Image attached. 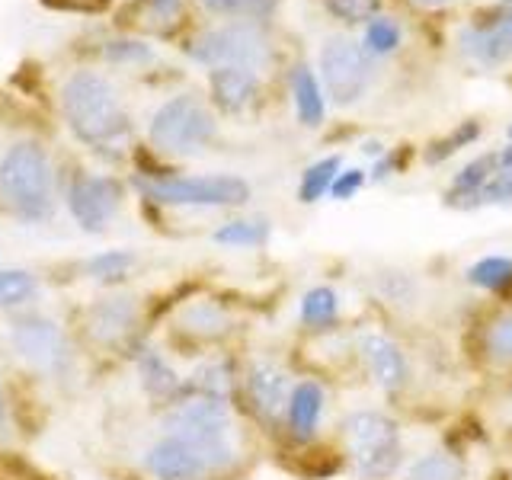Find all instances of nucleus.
Returning <instances> with one entry per match:
<instances>
[{"instance_id": "1", "label": "nucleus", "mask_w": 512, "mask_h": 480, "mask_svg": "<svg viewBox=\"0 0 512 480\" xmlns=\"http://www.w3.org/2000/svg\"><path fill=\"white\" fill-rule=\"evenodd\" d=\"M61 116L80 144L93 151H119L132 138V119L119 90L96 71H74L61 84Z\"/></svg>"}, {"instance_id": "2", "label": "nucleus", "mask_w": 512, "mask_h": 480, "mask_svg": "<svg viewBox=\"0 0 512 480\" xmlns=\"http://www.w3.org/2000/svg\"><path fill=\"white\" fill-rule=\"evenodd\" d=\"M0 199L10 212L42 224L55 215V167L39 141H16L0 157Z\"/></svg>"}, {"instance_id": "3", "label": "nucleus", "mask_w": 512, "mask_h": 480, "mask_svg": "<svg viewBox=\"0 0 512 480\" xmlns=\"http://www.w3.org/2000/svg\"><path fill=\"white\" fill-rule=\"evenodd\" d=\"M215 116L196 93L170 96L167 103L154 109L148 122V138L160 154L173 157H192L202 154L215 141Z\"/></svg>"}, {"instance_id": "4", "label": "nucleus", "mask_w": 512, "mask_h": 480, "mask_svg": "<svg viewBox=\"0 0 512 480\" xmlns=\"http://www.w3.org/2000/svg\"><path fill=\"white\" fill-rule=\"evenodd\" d=\"M164 429L196 445L205 455V461L212 464V471L231 468L237 458V448L231 439V413L228 404H221V400H205V397L180 400L164 416Z\"/></svg>"}, {"instance_id": "5", "label": "nucleus", "mask_w": 512, "mask_h": 480, "mask_svg": "<svg viewBox=\"0 0 512 480\" xmlns=\"http://www.w3.org/2000/svg\"><path fill=\"white\" fill-rule=\"evenodd\" d=\"M343 439L349 448L352 468L362 480H384L400 468L404 448H400V429L391 416L378 410H356L346 416Z\"/></svg>"}, {"instance_id": "6", "label": "nucleus", "mask_w": 512, "mask_h": 480, "mask_svg": "<svg viewBox=\"0 0 512 480\" xmlns=\"http://www.w3.org/2000/svg\"><path fill=\"white\" fill-rule=\"evenodd\" d=\"M138 189L144 199L173 208H234L250 199L247 180L231 173L215 176H157V180H141Z\"/></svg>"}, {"instance_id": "7", "label": "nucleus", "mask_w": 512, "mask_h": 480, "mask_svg": "<svg viewBox=\"0 0 512 480\" xmlns=\"http://www.w3.org/2000/svg\"><path fill=\"white\" fill-rule=\"evenodd\" d=\"M186 55L205 68H263L269 61V39L256 23H224L199 32L186 45Z\"/></svg>"}, {"instance_id": "8", "label": "nucleus", "mask_w": 512, "mask_h": 480, "mask_svg": "<svg viewBox=\"0 0 512 480\" xmlns=\"http://www.w3.org/2000/svg\"><path fill=\"white\" fill-rule=\"evenodd\" d=\"M10 346L32 372H42L48 378H64L74 365V352L68 336H64L58 320L48 314H20L10 324Z\"/></svg>"}, {"instance_id": "9", "label": "nucleus", "mask_w": 512, "mask_h": 480, "mask_svg": "<svg viewBox=\"0 0 512 480\" xmlns=\"http://www.w3.org/2000/svg\"><path fill=\"white\" fill-rule=\"evenodd\" d=\"M320 74H324V87L330 100L336 106H352L372 87L375 64L372 55L365 52V45L346 36H333L320 48Z\"/></svg>"}, {"instance_id": "10", "label": "nucleus", "mask_w": 512, "mask_h": 480, "mask_svg": "<svg viewBox=\"0 0 512 480\" xmlns=\"http://www.w3.org/2000/svg\"><path fill=\"white\" fill-rule=\"evenodd\" d=\"M122 208V186L119 180L103 173H80L68 189V212L80 231L103 234L116 221Z\"/></svg>"}, {"instance_id": "11", "label": "nucleus", "mask_w": 512, "mask_h": 480, "mask_svg": "<svg viewBox=\"0 0 512 480\" xmlns=\"http://www.w3.org/2000/svg\"><path fill=\"white\" fill-rule=\"evenodd\" d=\"M461 52L471 55L480 64H506L512 58V10L496 7L490 13L474 16L468 29H461Z\"/></svg>"}, {"instance_id": "12", "label": "nucleus", "mask_w": 512, "mask_h": 480, "mask_svg": "<svg viewBox=\"0 0 512 480\" xmlns=\"http://www.w3.org/2000/svg\"><path fill=\"white\" fill-rule=\"evenodd\" d=\"M144 468L154 480H202L205 474H212V464L205 461V455L176 432H164L144 452Z\"/></svg>"}, {"instance_id": "13", "label": "nucleus", "mask_w": 512, "mask_h": 480, "mask_svg": "<svg viewBox=\"0 0 512 480\" xmlns=\"http://www.w3.org/2000/svg\"><path fill=\"white\" fill-rule=\"evenodd\" d=\"M90 336L103 346H119L125 343L132 330L138 327V301L128 295H109L100 298L87 314Z\"/></svg>"}, {"instance_id": "14", "label": "nucleus", "mask_w": 512, "mask_h": 480, "mask_svg": "<svg viewBox=\"0 0 512 480\" xmlns=\"http://www.w3.org/2000/svg\"><path fill=\"white\" fill-rule=\"evenodd\" d=\"M362 362L368 368V375L378 384L381 391H400L407 384V359L394 340H388L384 333H365L362 343Z\"/></svg>"}, {"instance_id": "15", "label": "nucleus", "mask_w": 512, "mask_h": 480, "mask_svg": "<svg viewBox=\"0 0 512 480\" xmlns=\"http://www.w3.org/2000/svg\"><path fill=\"white\" fill-rule=\"evenodd\" d=\"M247 394L253 400V407L266 420H279L288 407V397H292V384H288V375L276 362H253L247 372Z\"/></svg>"}, {"instance_id": "16", "label": "nucleus", "mask_w": 512, "mask_h": 480, "mask_svg": "<svg viewBox=\"0 0 512 480\" xmlns=\"http://www.w3.org/2000/svg\"><path fill=\"white\" fill-rule=\"evenodd\" d=\"M208 90H212V103L221 112L240 116L260 93V74L253 68H215L208 74Z\"/></svg>"}, {"instance_id": "17", "label": "nucleus", "mask_w": 512, "mask_h": 480, "mask_svg": "<svg viewBox=\"0 0 512 480\" xmlns=\"http://www.w3.org/2000/svg\"><path fill=\"white\" fill-rule=\"evenodd\" d=\"M135 365H138L141 388L148 391L154 400H173V397L183 394V378L176 375V368L167 362V356L160 349H154V346L138 349Z\"/></svg>"}, {"instance_id": "18", "label": "nucleus", "mask_w": 512, "mask_h": 480, "mask_svg": "<svg viewBox=\"0 0 512 480\" xmlns=\"http://www.w3.org/2000/svg\"><path fill=\"white\" fill-rule=\"evenodd\" d=\"M320 413H324V391L314 381H301L292 388V397H288V429H292L295 439H311L317 426H320Z\"/></svg>"}, {"instance_id": "19", "label": "nucleus", "mask_w": 512, "mask_h": 480, "mask_svg": "<svg viewBox=\"0 0 512 480\" xmlns=\"http://www.w3.org/2000/svg\"><path fill=\"white\" fill-rule=\"evenodd\" d=\"M231 391H234V372H231V365L221 362V359L202 362L196 372L189 375V381H183V394L221 400V404H228Z\"/></svg>"}, {"instance_id": "20", "label": "nucleus", "mask_w": 512, "mask_h": 480, "mask_svg": "<svg viewBox=\"0 0 512 480\" xmlns=\"http://www.w3.org/2000/svg\"><path fill=\"white\" fill-rule=\"evenodd\" d=\"M292 100H295V112H298L301 125L317 128L320 122H324V112H327L324 90H320L317 77L308 64H298V68L292 71Z\"/></svg>"}, {"instance_id": "21", "label": "nucleus", "mask_w": 512, "mask_h": 480, "mask_svg": "<svg viewBox=\"0 0 512 480\" xmlns=\"http://www.w3.org/2000/svg\"><path fill=\"white\" fill-rule=\"evenodd\" d=\"M180 327L192 336H202V340H218L228 333L231 317L218 301H192L180 314Z\"/></svg>"}, {"instance_id": "22", "label": "nucleus", "mask_w": 512, "mask_h": 480, "mask_svg": "<svg viewBox=\"0 0 512 480\" xmlns=\"http://www.w3.org/2000/svg\"><path fill=\"white\" fill-rule=\"evenodd\" d=\"M445 205L461 208V212H471V208H484V205H512V170H496L484 186L477 192H468V196L448 192Z\"/></svg>"}, {"instance_id": "23", "label": "nucleus", "mask_w": 512, "mask_h": 480, "mask_svg": "<svg viewBox=\"0 0 512 480\" xmlns=\"http://www.w3.org/2000/svg\"><path fill=\"white\" fill-rule=\"evenodd\" d=\"M128 16L138 29L148 32H170L183 16V0H135Z\"/></svg>"}, {"instance_id": "24", "label": "nucleus", "mask_w": 512, "mask_h": 480, "mask_svg": "<svg viewBox=\"0 0 512 480\" xmlns=\"http://www.w3.org/2000/svg\"><path fill=\"white\" fill-rule=\"evenodd\" d=\"M212 240L221 247H263L269 240V224L263 218H237L221 224Z\"/></svg>"}, {"instance_id": "25", "label": "nucleus", "mask_w": 512, "mask_h": 480, "mask_svg": "<svg viewBox=\"0 0 512 480\" xmlns=\"http://www.w3.org/2000/svg\"><path fill=\"white\" fill-rule=\"evenodd\" d=\"M39 295V279L29 269H0V308H26Z\"/></svg>"}, {"instance_id": "26", "label": "nucleus", "mask_w": 512, "mask_h": 480, "mask_svg": "<svg viewBox=\"0 0 512 480\" xmlns=\"http://www.w3.org/2000/svg\"><path fill=\"white\" fill-rule=\"evenodd\" d=\"M336 173H340V157H324V160H317V164H311L308 170L301 173L298 199L304 205L324 199L330 192V186H333V180H336Z\"/></svg>"}, {"instance_id": "27", "label": "nucleus", "mask_w": 512, "mask_h": 480, "mask_svg": "<svg viewBox=\"0 0 512 480\" xmlns=\"http://www.w3.org/2000/svg\"><path fill=\"white\" fill-rule=\"evenodd\" d=\"M468 282L484 292H503L512 285V256H484L468 266Z\"/></svg>"}, {"instance_id": "28", "label": "nucleus", "mask_w": 512, "mask_h": 480, "mask_svg": "<svg viewBox=\"0 0 512 480\" xmlns=\"http://www.w3.org/2000/svg\"><path fill=\"white\" fill-rule=\"evenodd\" d=\"M298 314H301V320L308 327H330L336 320V314H340V298H336L333 288L317 285L301 298V311Z\"/></svg>"}, {"instance_id": "29", "label": "nucleus", "mask_w": 512, "mask_h": 480, "mask_svg": "<svg viewBox=\"0 0 512 480\" xmlns=\"http://www.w3.org/2000/svg\"><path fill=\"white\" fill-rule=\"evenodd\" d=\"M135 266V253H128V250H103V253H96L87 260V276L96 279V282H122L128 272H132Z\"/></svg>"}, {"instance_id": "30", "label": "nucleus", "mask_w": 512, "mask_h": 480, "mask_svg": "<svg viewBox=\"0 0 512 480\" xmlns=\"http://www.w3.org/2000/svg\"><path fill=\"white\" fill-rule=\"evenodd\" d=\"M496 170H506L500 164V154H480V157L471 160V164H464L458 170L455 183H452V189H448V192H455V196H468V192H477Z\"/></svg>"}, {"instance_id": "31", "label": "nucleus", "mask_w": 512, "mask_h": 480, "mask_svg": "<svg viewBox=\"0 0 512 480\" xmlns=\"http://www.w3.org/2000/svg\"><path fill=\"white\" fill-rule=\"evenodd\" d=\"M464 468L452 452H432L407 471V480H461Z\"/></svg>"}, {"instance_id": "32", "label": "nucleus", "mask_w": 512, "mask_h": 480, "mask_svg": "<svg viewBox=\"0 0 512 480\" xmlns=\"http://www.w3.org/2000/svg\"><path fill=\"white\" fill-rule=\"evenodd\" d=\"M205 10L221 13V16H237L244 23L266 20V16L276 13L279 0H202Z\"/></svg>"}, {"instance_id": "33", "label": "nucleus", "mask_w": 512, "mask_h": 480, "mask_svg": "<svg viewBox=\"0 0 512 480\" xmlns=\"http://www.w3.org/2000/svg\"><path fill=\"white\" fill-rule=\"evenodd\" d=\"M477 138H480V125L477 122H461L448 138L429 144V148H426V164H442L445 157H452L455 151L468 148V144L477 141Z\"/></svg>"}, {"instance_id": "34", "label": "nucleus", "mask_w": 512, "mask_h": 480, "mask_svg": "<svg viewBox=\"0 0 512 480\" xmlns=\"http://www.w3.org/2000/svg\"><path fill=\"white\" fill-rule=\"evenodd\" d=\"M103 58L109 64H132V68H141V64L154 61V48L138 39H112L103 48Z\"/></svg>"}, {"instance_id": "35", "label": "nucleus", "mask_w": 512, "mask_h": 480, "mask_svg": "<svg viewBox=\"0 0 512 480\" xmlns=\"http://www.w3.org/2000/svg\"><path fill=\"white\" fill-rule=\"evenodd\" d=\"M400 45V29L388 16H378V20L368 23L365 29V52L368 55H391Z\"/></svg>"}, {"instance_id": "36", "label": "nucleus", "mask_w": 512, "mask_h": 480, "mask_svg": "<svg viewBox=\"0 0 512 480\" xmlns=\"http://www.w3.org/2000/svg\"><path fill=\"white\" fill-rule=\"evenodd\" d=\"M324 7L330 16H336V20H343V23H365V20H375L381 0H324Z\"/></svg>"}, {"instance_id": "37", "label": "nucleus", "mask_w": 512, "mask_h": 480, "mask_svg": "<svg viewBox=\"0 0 512 480\" xmlns=\"http://www.w3.org/2000/svg\"><path fill=\"white\" fill-rule=\"evenodd\" d=\"M487 352L500 362H512V314L493 320L487 330Z\"/></svg>"}, {"instance_id": "38", "label": "nucleus", "mask_w": 512, "mask_h": 480, "mask_svg": "<svg viewBox=\"0 0 512 480\" xmlns=\"http://www.w3.org/2000/svg\"><path fill=\"white\" fill-rule=\"evenodd\" d=\"M362 186H365V170H356V167H352V170H340V173H336L333 186H330V196L346 202V199L356 196Z\"/></svg>"}, {"instance_id": "39", "label": "nucleus", "mask_w": 512, "mask_h": 480, "mask_svg": "<svg viewBox=\"0 0 512 480\" xmlns=\"http://www.w3.org/2000/svg\"><path fill=\"white\" fill-rule=\"evenodd\" d=\"M394 173V157H378V164H375V170H372V180L375 183H381V180H388V176Z\"/></svg>"}, {"instance_id": "40", "label": "nucleus", "mask_w": 512, "mask_h": 480, "mask_svg": "<svg viewBox=\"0 0 512 480\" xmlns=\"http://www.w3.org/2000/svg\"><path fill=\"white\" fill-rule=\"evenodd\" d=\"M7 432V397H4V391H0V436Z\"/></svg>"}, {"instance_id": "41", "label": "nucleus", "mask_w": 512, "mask_h": 480, "mask_svg": "<svg viewBox=\"0 0 512 480\" xmlns=\"http://www.w3.org/2000/svg\"><path fill=\"white\" fill-rule=\"evenodd\" d=\"M416 7H423V10H436V7H445V4H452V0H413Z\"/></svg>"}, {"instance_id": "42", "label": "nucleus", "mask_w": 512, "mask_h": 480, "mask_svg": "<svg viewBox=\"0 0 512 480\" xmlns=\"http://www.w3.org/2000/svg\"><path fill=\"white\" fill-rule=\"evenodd\" d=\"M368 157H381V144L378 141H365V148H362Z\"/></svg>"}, {"instance_id": "43", "label": "nucleus", "mask_w": 512, "mask_h": 480, "mask_svg": "<svg viewBox=\"0 0 512 480\" xmlns=\"http://www.w3.org/2000/svg\"><path fill=\"white\" fill-rule=\"evenodd\" d=\"M509 138H512V125H509Z\"/></svg>"}]
</instances>
